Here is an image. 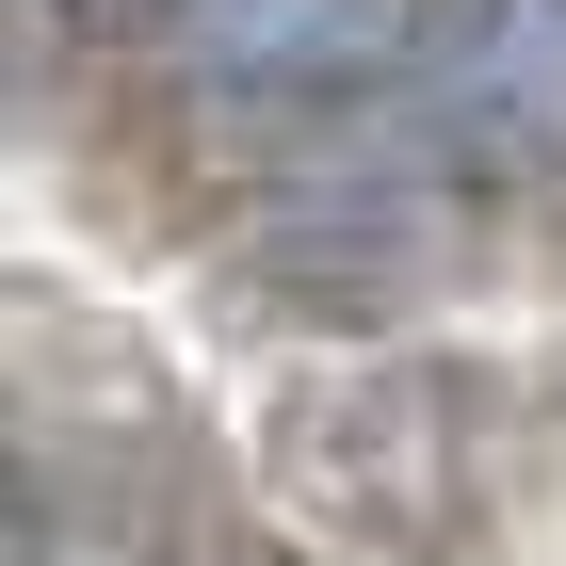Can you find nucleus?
Returning a JSON list of instances; mask_svg holds the SVG:
<instances>
[{"label": "nucleus", "instance_id": "2", "mask_svg": "<svg viewBox=\"0 0 566 566\" xmlns=\"http://www.w3.org/2000/svg\"><path fill=\"white\" fill-rule=\"evenodd\" d=\"M82 17H195V0H82Z\"/></svg>", "mask_w": 566, "mask_h": 566}, {"label": "nucleus", "instance_id": "1", "mask_svg": "<svg viewBox=\"0 0 566 566\" xmlns=\"http://www.w3.org/2000/svg\"><path fill=\"white\" fill-rule=\"evenodd\" d=\"M421 97L470 163H534L566 146V0H453L421 49Z\"/></svg>", "mask_w": 566, "mask_h": 566}]
</instances>
